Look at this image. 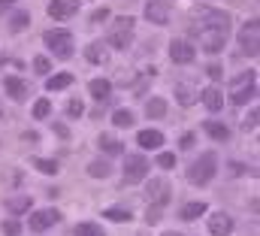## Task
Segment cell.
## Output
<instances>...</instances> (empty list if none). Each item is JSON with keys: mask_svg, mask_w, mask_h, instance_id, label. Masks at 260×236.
<instances>
[{"mask_svg": "<svg viewBox=\"0 0 260 236\" xmlns=\"http://www.w3.org/2000/svg\"><path fill=\"white\" fill-rule=\"evenodd\" d=\"M197 18H200V21L194 24V34L200 37V46H203L209 55L221 52L224 43H227L230 15L221 12V9H212V6H200V9H197Z\"/></svg>", "mask_w": 260, "mask_h": 236, "instance_id": "1", "label": "cell"}, {"mask_svg": "<svg viewBox=\"0 0 260 236\" xmlns=\"http://www.w3.org/2000/svg\"><path fill=\"white\" fill-rule=\"evenodd\" d=\"M254 94H257V73H254V70H248V73H242V76L233 79V85H230V100H233L236 106H245Z\"/></svg>", "mask_w": 260, "mask_h": 236, "instance_id": "2", "label": "cell"}, {"mask_svg": "<svg viewBox=\"0 0 260 236\" xmlns=\"http://www.w3.org/2000/svg\"><path fill=\"white\" fill-rule=\"evenodd\" d=\"M215 170H218V158H215V152H206L188 167V182L191 185H206V182H212Z\"/></svg>", "mask_w": 260, "mask_h": 236, "instance_id": "3", "label": "cell"}, {"mask_svg": "<svg viewBox=\"0 0 260 236\" xmlns=\"http://www.w3.org/2000/svg\"><path fill=\"white\" fill-rule=\"evenodd\" d=\"M43 43L49 46V52L55 55V58H73V34L70 31H61V27H55V31H46L43 34Z\"/></svg>", "mask_w": 260, "mask_h": 236, "instance_id": "4", "label": "cell"}, {"mask_svg": "<svg viewBox=\"0 0 260 236\" xmlns=\"http://www.w3.org/2000/svg\"><path fill=\"white\" fill-rule=\"evenodd\" d=\"M133 43V18L130 15H118L109 27V46L112 49H127Z\"/></svg>", "mask_w": 260, "mask_h": 236, "instance_id": "5", "label": "cell"}, {"mask_svg": "<svg viewBox=\"0 0 260 236\" xmlns=\"http://www.w3.org/2000/svg\"><path fill=\"white\" fill-rule=\"evenodd\" d=\"M239 46H242V52L251 55V58L260 52V24H257V18H251V21L239 31Z\"/></svg>", "mask_w": 260, "mask_h": 236, "instance_id": "6", "label": "cell"}, {"mask_svg": "<svg viewBox=\"0 0 260 236\" xmlns=\"http://www.w3.org/2000/svg\"><path fill=\"white\" fill-rule=\"evenodd\" d=\"M148 161L142 158V155H127V161H124V182L127 185H136V182H142V179L148 176Z\"/></svg>", "mask_w": 260, "mask_h": 236, "instance_id": "7", "label": "cell"}, {"mask_svg": "<svg viewBox=\"0 0 260 236\" xmlns=\"http://www.w3.org/2000/svg\"><path fill=\"white\" fill-rule=\"evenodd\" d=\"M61 221V212L58 209H40V212H34L30 218H27V227L34 230V233H43V230H49L52 224H58Z\"/></svg>", "mask_w": 260, "mask_h": 236, "instance_id": "8", "label": "cell"}, {"mask_svg": "<svg viewBox=\"0 0 260 236\" xmlns=\"http://www.w3.org/2000/svg\"><path fill=\"white\" fill-rule=\"evenodd\" d=\"M170 12H173L170 0H151V3H145V18L151 24H170Z\"/></svg>", "mask_w": 260, "mask_h": 236, "instance_id": "9", "label": "cell"}, {"mask_svg": "<svg viewBox=\"0 0 260 236\" xmlns=\"http://www.w3.org/2000/svg\"><path fill=\"white\" fill-rule=\"evenodd\" d=\"M170 58L176 61V64H191L197 58V49L191 43H185V40H173L170 43Z\"/></svg>", "mask_w": 260, "mask_h": 236, "instance_id": "10", "label": "cell"}, {"mask_svg": "<svg viewBox=\"0 0 260 236\" xmlns=\"http://www.w3.org/2000/svg\"><path fill=\"white\" fill-rule=\"evenodd\" d=\"M145 194H148V200H154V206L170 203V185H167V179H151L148 188H145Z\"/></svg>", "mask_w": 260, "mask_h": 236, "instance_id": "11", "label": "cell"}, {"mask_svg": "<svg viewBox=\"0 0 260 236\" xmlns=\"http://www.w3.org/2000/svg\"><path fill=\"white\" fill-rule=\"evenodd\" d=\"M76 12H79V0H52L49 3V15L55 21H64L70 15H76Z\"/></svg>", "mask_w": 260, "mask_h": 236, "instance_id": "12", "label": "cell"}, {"mask_svg": "<svg viewBox=\"0 0 260 236\" xmlns=\"http://www.w3.org/2000/svg\"><path fill=\"white\" fill-rule=\"evenodd\" d=\"M3 88H6V94L12 97V100H27V94H30V88H27V82L24 79H15V76H6V82H3Z\"/></svg>", "mask_w": 260, "mask_h": 236, "instance_id": "13", "label": "cell"}, {"mask_svg": "<svg viewBox=\"0 0 260 236\" xmlns=\"http://www.w3.org/2000/svg\"><path fill=\"white\" fill-rule=\"evenodd\" d=\"M209 230H212V236H230L233 233V218L224 215V212L209 215Z\"/></svg>", "mask_w": 260, "mask_h": 236, "instance_id": "14", "label": "cell"}, {"mask_svg": "<svg viewBox=\"0 0 260 236\" xmlns=\"http://www.w3.org/2000/svg\"><path fill=\"white\" fill-rule=\"evenodd\" d=\"M200 97H203V103H206V109H209V112H218V109L224 106V94H221L215 85H212V88H203V91H200Z\"/></svg>", "mask_w": 260, "mask_h": 236, "instance_id": "15", "label": "cell"}, {"mask_svg": "<svg viewBox=\"0 0 260 236\" xmlns=\"http://www.w3.org/2000/svg\"><path fill=\"white\" fill-rule=\"evenodd\" d=\"M136 142L142 145V149H160L164 145V133L160 130H139V136H136Z\"/></svg>", "mask_w": 260, "mask_h": 236, "instance_id": "16", "label": "cell"}, {"mask_svg": "<svg viewBox=\"0 0 260 236\" xmlns=\"http://www.w3.org/2000/svg\"><path fill=\"white\" fill-rule=\"evenodd\" d=\"M176 100H179L182 106H194L197 100H200V91L191 88V85H185V82H179V85H176Z\"/></svg>", "mask_w": 260, "mask_h": 236, "instance_id": "17", "label": "cell"}, {"mask_svg": "<svg viewBox=\"0 0 260 236\" xmlns=\"http://www.w3.org/2000/svg\"><path fill=\"white\" fill-rule=\"evenodd\" d=\"M88 91H91L94 100H109V94H112V82H109V79H91Z\"/></svg>", "mask_w": 260, "mask_h": 236, "instance_id": "18", "label": "cell"}, {"mask_svg": "<svg viewBox=\"0 0 260 236\" xmlns=\"http://www.w3.org/2000/svg\"><path fill=\"white\" fill-rule=\"evenodd\" d=\"M203 130H206L212 139H218V142H227V139H230V127H227V124H221V121H206V124H203Z\"/></svg>", "mask_w": 260, "mask_h": 236, "instance_id": "19", "label": "cell"}, {"mask_svg": "<svg viewBox=\"0 0 260 236\" xmlns=\"http://www.w3.org/2000/svg\"><path fill=\"white\" fill-rule=\"evenodd\" d=\"M88 173H91L94 179H106L109 173H112V164H109V161H100V158H97V161H91V164H88Z\"/></svg>", "mask_w": 260, "mask_h": 236, "instance_id": "20", "label": "cell"}, {"mask_svg": "<svg viewBox=\"0 0 260 236\" xmlns=\"http://www.w3.org/2000/svg\"><path fill=\"white\" fill-rule=\"evenodd\" d=\"M70 85H73V76H70V73H58V76H52V79L46 82L49 91H64V88H70Z\"/></svg>", "mask_w": 260, "mask_h": 236, "instance_id": "21", "label": "cell"}, {"mask_svg": "<svg viewBox=\"0 0 260 236\" xmlns=\"http://www.w3.org/2000/svg\"><path fill=\"white\" fill-rule=\"evenodd\" d=\"M145 115H148V118H164V115H167V103H164L160 97L148 100V103H145Z\"/></svg>", "mask_w": 260, "mask_h": 236, "instance_id": "22", "label": "cell"}, {"mask_svg": "<svg viewBox=\"0 0 260 236\" xmlns=\"http://www.w3.org/2000/svg\"><path fill=\"white\" fill-rule=\"evenodd\" d=\"M6 209H9L12 215H24V212L30 209V197H12V200L6 203Z\"/></svg>", "mask_w": 260, "mask_h": 236, "instance_id": "23", "label": "cell"}, {"mask_svg": "<svg viewBox=\"0 0 260 236\" xmlns=\"http://www.w3.org/2000/svg\"><path fill=\"white\" fill-rule=\"evenodd\" d=\"M85 55H88L91 64H103V61H106V46H103V43H91V46L85 49Z\"/></svg>", "mask_w": 260, "mask_h": 236, "instance_id": "24", "label": "cell"}, {"mask_svg": "<svg viewBox=\"0 0 260 236\" xmlns=\"http://www.w3.org/2000/svg\"><path fill=\"white\" fill-rule=\"evenodd\" d=\"M203 212H206V203H203V200H197V203H188V206L182 209V218H185V221H197Z\"/></svg>", "mask_w": 260, "mask_h": 236, "instance_id": "25", "label": "cell"}, {"mask_svg": "<svg viewBox=\"0 0 260 236\" xmlns=\"http://www.w3.org/2000/svg\"><path fill=\"white\" fill-rule=\"evenodd\" d=\"M76 236H106V233H103L100 224H94V221H82V224H76Z\"/></svg>", "mask_w": 260, "mask_h": 236, "instance_id": "26", "label": "cell"}, {"mask_svg": "<svg viewBox=\"0 0 260 236\" xmlns=\"http://www.w3.org/2000/svg\"><path fill=\"white\" fill-rule=\"evenodd\" d=\"M97 145H100L106 155H121V152H124V145H121L118 139H112V136H100V142H97Z\"/></svg>", "mask_w": 260, "mask_h": 236, "instance_id": "27", "label": "cell"}, {"mask_svg": "<svg viewBox=\"0 0 260 236\" xmlns=\"http://www.w3.org/2000/svg\"><path fill=\"white\" fill-rule=\"evenodd\" d=\"M34 167H37L40 173H46V176H55V173L61 170V167H58V161H49V158H37V161H34Z\"/></svg>", "mask_w": 260, "mask_h": 236, "instance_id": "28", "label": "cell"}, {"mask_svg": "<svg viewBox=\"0 0 260 236\" xmlns=\"http://www.w3.org/2000/svg\"><path fill=\"white\" fill-rule=\"evenodd\" d=\"M133 121H136V118H133V112H130V109H118V112L112 115V124H115V127H130Z\"/></svg>", "mask_w": 260, "mask_h": 236, "instance_id": "29", "label": "cell"}, {"mask_svg": "<svg viewBox=\"0 0 260 236\" xmlns=\"http://www.w3.org/2000/svg\"><path fill=\"white\" fill-rule=\"evenodd\" d=\"M27 24H30V15H27V12H15V15H12V21H9V27H12L15 34H18V31H24Z\"/></svg>", "mask_w": 260, "mask_h": 236, "instance_id": "30", "label": "cell"}, {"mask_svg": "<svg viewBox=\"0 0 260 236\" xmlns=\"http://www.w3.org/2000/svg\"><path fill=\"white\" fill-rule=\"evenodd\" d=\"M103 218H109V221H130L133 215H130V209H106Z\"/></svg>", "mask_w": 260, "mask_h": 236, "instance_id": "31", "label": "cell"}, {"mask_svg": "<svg viewBox=\"0 0 260 236\" xmlns=\"http://www.w3.org/2000/svg\"><path fill=\"white\" fill-rule=\"evenodd\" d=\"M157 167L173 170V167H176V155H173V152H160V155H157Z\"/></svg>", "mask_w": 260, "mask_h": 236, "instance_id": "32", "label": "cell"}, {"mask_svg": "<svg viewBox=\"0 0 260 236\" xmlns=\"http://www.w3.org/2000/svg\"><path fill=\"white\" fill-rule=\"evenodd\" d=\"M49 112H52V103H49L46 97H43V100H37V106H34V118H46Z\"/></svg>", "mask_w": 260, "mask_h": 236, "instance_id": "33", "label": "cell"}, {"mask_svg": "<svg viewBox=\"0 0 260 236\" xmlns=\"http://www.w3.org/2000/svg\"><path fill=\"white\" fill-rule=\"evenodd\" d=\"M164 218V206H148V212H145V221L148 224H157Z\"/></svg>", "mask_w": 260, "mask_h": 236, "instance_id": "34", "label": "cell"}, {"mask_svg": "<svg viewBox=\"0 0 260 236\" xmlns=\"http://www.w3.org/2000/svg\"><path fill=\"white\" fill-rule=\"evenodd\" d=\"M18 233H21L18 221H3V236H18Z\"/></svg>", "mask_w": 260, "mask_h": 236, "instance_id": "35", "label": "cell"}, {"mask_svg": "<svg viewBox=\"0 0 260 236\" xmlns=\"http://www.w3.org/2000/svg\"><path fill=\"white\" fill-rule=\"evenodd\" d=\"M257 118H260V112L257 109H251L248 118H242V127H245V130H254V127H257Z\"/></svg>", "mask_w": 260, "mask_h": 236, "instance_id": "36", "label": "cell"}, {"mask_svg": "<svg viewBox=\"0 0 260 236\" xmlns=\"http://www.w3.org/2000/svg\"><path fill=\"white\" fill-rule=\"evenodd\" d=\"M67 112H70L73 118H79L82 112H85V106H82V100H70V103H67Z\"/></svg>", "mask_w": 260, "mask_h": 236, "instance_id": "37", "label": "cell"}, {"mask_svg": "<svg viewBox=\"0 0 260 236\" xmlns=\"http://www.w3.org/2000/svg\"><path fill=\"white\" fill-rule=\"evenodd\" d=\"M34 70H37L40 76H46V73L52 70V64H49V61H46V58H34Z\"/></svg>", "mask_w": 260, "mask_h": 236, "instance_id": "38", "label": "cell"}, {"mask_svg": "<svg viewBox=\"0 0 260 236\" xmlns=\"http://www.w3.org/2000/svg\"><path fill=\"white\" fill-rule=\"evenodd\" d=\"M106 18H109V9H106V6H103V9H97V12L91 15V21H97V24H103Z\"/></svg>", "mask_w": 260, "mask_h": 236, "instance_id": "39", "label": "cell"}, {"mask_svg": "<svg viewBox=\"0 0 260 236\" xmlns=\"http://www.w3.org/2000/svg\"><path fill=\"white\" fill-rule=\"evenodd\" d=\"M206 73H209V79H215V82H218V79H221V73H224V70H221V67H218V64H209V67H206Z\"/></svg>", "mask_w": 260, "mask_h": 236, "instance_id": "40", "label": "cell"}, {"mask_svg": "<svg viewBox=\"0 0 260 236\" xmlns=\"http://www.w3.org/2000/svg\"><path fill=\"white\" fill-rule=\"evenodd\" d=\"M194 142H197L194 133H185V136H182V149H194Z\"/></svg>", "mask_w": 260, "mask_h": 236, "instance_id": "41", "label": "cell"}, {"mask_svg": "<svg viewBox=\"0 0 260 236\" xmlns=\"http://www.w3.org/2000/svg\"><path fill=\"white\" fill-rule=\"evenodd\" d=\"M55 133H58V136H70V130H67L64 124H55Z\"/></svg>", "mask_w": 260, "mask_h": 236, "instance_id": "42", "label": "cell"}, {"mask_svg": "<svg viewBox=\"0 0 260 236\" xmlns=\"http://www.w3.org/2000/svg\"><path fill=\"white\" fill-rule=\"evenodd\" d=\"M9 6H12V0H0V12H3V9H9Z\"/></svg>", "mask_w": 260, "mask_h": 236, "instance_id": "43", "label": "cell"}, {"mask_svg": "<svg viewBox=\"0 0 260 236\" xmlns=\"http://www.w3.org/2000/svg\"><path fill=\"white\" fill-rule=\"evenodd\" d=\"M164 236H182V233H176V230H170V233H164Z\"/></svg>", "mask_w": 260, "mask_h": 236, "instance_id": "44", "label": "cell"}]
</instances>
